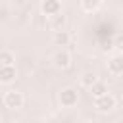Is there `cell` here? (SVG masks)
I'll return each mask as SVG.
<instances>
[{
    "label": "cell",
    "instance_id": "6da1fadb",
    "mask_svg": "<svg viewBox=\"0 0 123 123\" xmlns=\"http://www.w3.org/2000/svg\"><path fill=\"white\" fill-rule=\"evenodd\" d=\"M58 100H60L62 108H73V106H77V102H79V92H77V88H73V86H65V88L60 90Z\"/></svg>",
    "mask_w": 123,
    "mask_h": 123
},
{
    "label": "cell",
    "instance_id": "7a4b0ae2",
    "mask_svg": "<svg viewBox=\"0 0 123 123\" xmlns=\"http://www.w3.org/2000/svg\"><path fill=\"white\" fill-rule=\"evenodd\" d=\"M115 104H117V100H115V96L110 94V92H106L104 96L94 98V108H96L100 113H110V111H113V110H115Z\"/></svg>",
    "mask_w": 123,
    "mask_h": 123
},
{
    "label": "cell",
    "instance_id": "3957f363",
    "mask_svg": "<svg viewBox=\"0 0 123 123\" xmlns=\"http://www.w3.org/2000/svg\"><path fill=\"white\" fill-rule=\"evenodd\" d=\"M23 104H25L23 92H19V90H8L4 94V106L8 110H19V108H23Z\"/></svg>",
    "mask_w": 123,
    "mask_h": 123
},
{
    "label": "cell",
    "instance_id": "277c9868",
    "mask_svg": "<svg viewBox=\"0 0 123 123\" xmlns=\"http://www.w3.org/2000/svg\"><path fill=\"white\" fill-rule=\"evenodd\" d=\"M52 63H54V67H56V69H67V67L71 65V54H69L67 50L60 48V50L54 54Z\"/></svg>",
    "mask_w": 123,
    "mask_h": 123
},
{
    "label": "cell",
    "instance_id": "5b68a950",
    "mask_svg": "<svg viewBox=\"0 0 123 123\" xmlns=\"http://www.w3.org/2000/svg\"><path fill=\"white\" fill-rule=\"evenodd\" d=\"M40 12L48 17L62 12V0H40Z\"/></svg>",
    "mask_w": 123,
    "mask_h": 123
},
{
    "label": "cell",
    "instance_id": "8992f818",
    "mask_svg": "<svg viewBox=\"0 0 123 123\" xmlns=\"http://www.w3.org/2000/svg\"><path fill=\"white\" fill-rule=\"evenodd\" d=\"M108 71L115 77L123 75V52L119 54H113L110 60H108Z\"/></svg>",
    "mask_w": 123,
    "mask_h": 123
},
{
    "label": "cell",
    "instance_id": "52a82bcc",
    "mask_svg": "<svg viewBox=\"0 0 123 123\" xmlns=\"http://www.w3.org/2000/svg\"><path fill=\"white\" fill-rule=\"evenodd\" d=\"M15 77H17L15 65H0V83L10 85V83L15 81Z\"/></svg>",
    "mask_w": 123,
    "mask_h": 123
},
{
    "label": "cell",
    "instance_id": "ba28073f",
    "mask_svg": "<svg viewBox=\"0 0 123 123\" xmlns=\"http://www.w3.org/2000/svg\"><path fill=\"white\" fill-rule=\"evenodd\" d=\"M69 40H71V35H69L67 31H63V29L54 31V35H52V42H54V46H67Z\"/></svg>",
    "mask_w": 123,
    "mask_h": 123
},
{
    "label": "cell",
    "instance_id": "9c48e42d",
    "mask_svg": "<svg viewBox=\"0 0 123 123\" xmlns=\"http://www.w3.org/2000/svg\"><path fill=\"white\" fill-rule=\"evenodd\" d=\"M88 90H90V96H92V98H98V96H104V94L108 92V86H106L104 81H96Z\"/></svg>",
    "mask_w": 123,
    "mask_h": 123
},
{
    "label": "cell",
    "instance_id": "30bf717a",
    "mask_svg": "<svg viewBox=\"0 0 123 123\" xmlns=\"http://www.w3.org/2000/svg\"><path fill=\"white\" fill-rule=\"evenodd\" d=\"M50 21V27L54 29V31H60V29H63V25H65V15L60 12V13H56V15H52V17H48Z\"/></svg>",
    "mask_w": 123,
    "mask_h": 123
},
{
    "label": "cell",
    "instance_id": "8fae6325",
    "mask_svg": "<svg viewBox=\"0 0 123 123\" xmlns=\"http://www.w3.org/2000/svg\"><path fill=\"white\" fill-rule=\"evenodd\" d=\"M96 81H98V77H96L94 71H83V73H81V85H83V86L90 88Z\"/></svg>",
    "mask_w": 123,
    "mask_h": 123
},
{
    "label": "cell",
    "instance_id": "7c38bea8",
    "mask_svg": "<svg viewBox=\"0 0 123 123\" xmlns=\"http://www.w3.org/2000/svg\"><path fill=\"white\" fill-rule=\"evenodd\" d=\"M15 54L12 50H0V65H13Z\"/></svg>",
    "mask_w": 123,
    "mask_h": 123
},
{
    "label": "cell",
    "instance_id": "4fadbf2b",
    "mask_svg": "<svg viewBox=\"0 0 123 123\" xmlns=\"http://www.w3.org/2000/svg\"><path fill=\"white\" fill-rule=\"evenodd\" d=\"M100 4H102V0H81V8H83L86 13L96 12V10L100 8Z\"/></svg>",
    "mask_w": 123,
    "mask_h": 123
},
{
    "label": "cell",
    "instance_id": "5bb4252c",
    "mask_svg": "<svg viewBox=\"0 0 123 123\" xmlns=\"http://www.w3.org/2000/svg\"><path fill=\"white\" fill-rule=\"evenodd\" d=\"M113 48L119 50V52H123V33H117L113 37Z\"/></svg>",
    "mask_w": 123,
    "mask_h": 123
},
{
    "label": "cell",
    "instance_id": "9a60e30c",
    "mask_svg": "<svg viewBox=\"0 0 123 123\" xmlns=\"http://www.w3.org/2000/svg\"><path fill=\"white\" fill-rule=\"evenodd\" d=\"M13 2H17V4H23V0H13Z\"/></svg>",
    "mask_w": 123,
    "mask_h": 123
},
{
    "label": "cell",
    "instance_id": "2e32d148",
    "mask_svg": "<svg viewBox=\"0 0 123 123\" xmlns=\"http://www.w3.org/2000/svg\"><path fill=\"white\" fill-rule=\"evenodd\" d=\"M0 123H2V113H0Z\"/></svg>",
    "mask_w": 123,
    "mask_h": 123
},
{
    "label": "cell",
    "instance_id": "e0dca14e",
    "mask_svg": "<svg viewBox=\"0 0 123 123\" xmlns=\"http://www.w3.org/2000/svg\"><path fill=\"white\" fill-rule=\"evenodd\" d=\"M77 123H86V121H77Z\"/></svg>",
    "mask_w": 123,
    "mask_h": 123
}]
</instances>
